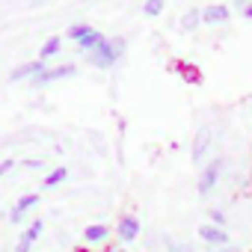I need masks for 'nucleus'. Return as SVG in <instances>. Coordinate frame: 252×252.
<instances>
[{
    "label": "nucleus",
    "instance_id": "1",
    "mask_svg": "<svg viewBox=\"0 0 252 252\" xmlns=\"http://www.w3.org/2000/svg\"><path fill=\"white\" fill-rule=\"evenodd\" d=\"M128 54V39L125 36H107L89 57H86V63L92 65V68H98V71H110L113 65H119V60Z\"/></svg>",
    "mask_w": 252,
    "mask_h": 252
},
{
    "label": "nucleus",
    "instance_id": "2",
    "mask_svg": "<svg viewBox=\"0 0 252 252\" xmlns=\"http://www.w3.org/2000/svg\"><path fill=\"white\" fill-rule=\"evenodd\" d=\"M65 39H68V42H74V48H77L83 57H89V54H92V51H95L107 36H104L101 30H95L92 24H83V21H80V24H71V27L65 30Z\"/></svg>",
    "mask_w": 252,
    "mask_h": 252
},
{
    "label": "nucleus",
    "instance_id": "3",
    "mask_svg": "<svg viewBox=\"0 0 252 252\" xmlns=\"http://www.w3.org/2000/svg\"><path fill=\"white\" fill-rule=\"evenodd\" d=\"M222 172H225V158H211L208 163H202L199 178H196V190H199V196H211V193L220 187Z\"/></svg>",
    "mask_w": 252,
    "mask_h": 252
},
{
    "label": "nucleus",
    "instance_id": "4",
    "mask_svg": "<svg viewBox=\"0 0 252 252\" xmlns=\"http://www.w3.org/2000/svg\"><path fill=\"white\" fill-rule=\"evenodd\" d=\"M74 74H77V65H74V63L48 65L42 74H36V77L30 80V86H33V89H45V86H51V83H60V80H68V77H74Z\"/></svg>",
    "mask_w": 252,
    "mask_h": 252
},
{
    "label": "nucleus",
    "instance_id": "5",
    "mask_svg": "<svg viewBox=\"0 0 252 252\" xmlns=\"http://www.w3.org/2000/svg\"><path fill=\"white\" fill-rule=\"evenodd\" d=\"M140 234H143V222H140L137 214H122V217H119V222H116V237H119L122 243H134V240H140Z\"/></svg>",
    "mask_w": 252,
    "mask_h": 252
},
{
    "label": "nucleus",
    "instance_id": "6",
    "mask_svg": "<svg viewBox=\"0 0 252 252\" xmlns=\"http://www.w3.org/2000/svg\"><path fill=\"white\" fill-rule=\"evenodd\" d=\"M231 21V6L228 3H208L202 6V27H225Z\"/></svg>",
    "mask_w": 252,
    "mask_h": 252
},
{
    "label": "nucleus",
    "instance_id": "7",
    "mask_svg": "<svg viewBox=\"0 0 252 252\" xmlns=\"http://www.w3.org/2000/svg\"><path fill=\"white\" fill-rule=\"evenodd\" d=\"M196 234H199V240H202L208 249H220V246H228V243H231L228 231H225V228H217V225H211V222H202Z\"/></svg>",
    "mask_w": 252,
    "mask_h": 252
},
{
    "label": "nucleus",
    "instance_id": "8",
    "mask_svg": "<svg viewBox=\"0 0 252 252\" xmlns=\"http://www.w3.org/2000/svg\"><path fill=\"white\" fill-rule=\"evenodd\" d=\"M45 68H48V65H45L42 60H30V63H21V65H15V68L9 71V83H21V80H24V83H30V80H33L36 74H42Z\"/></svg>",
    "mask_w": 252,
    "mask_h": 252
},
{
    "label": "nucleus",
    "instance_id": "9",
    "mask_svg": "<svg viewBox=\"0 0 252 252\" xmlns=\"http://www.w3.org/2000/svg\"><path fill=\"white\" fill-rule=\"evenodd\" d=\"M208 152H211V128H199L196 137H193L190 160L193 163H208Z\"/></svg>",
    "mask_w": 252,
    "mask_h": 252
},
{
    "label": "nucleus",
    "instance_id": "10",
    "mask_svg": "<svg viewBox=\"0 0 252 252\" xmlns=\"http://www.w3.org/2000/svg\"><path fill=\"white\" fill-rule=\"evenodd\" d=\"M110 234H113V228H110V225H104V222H92V225H86V228H83V246H86V249L104 246V243L110 240Z\"/></svg>",
    "mask_w": 252,
    "mask_h": 252
},
{
    "label": "nucleus",
    "instance_id": "11",
    "mask_svg": "<svg viewBox=\"0 0 252 252\" xmlns=\"http://www.w3.org/2000/svg\"><path fill=\"white\" fill-rule=\"evenodd\" d=\"M39 202H42V199H39V193H27V196H21V199L12 205V211H9V222L21 225V222H24V217H27Z\"/></svg>",
    "mask_w": 252,
    "mask_h": 252
},
{
    "label": "nucleus",
    "instance_id": "12",
    "mask_svg": "<svg viewBox=\"0 0 252 252\" xmlns=\"http://www.w3.org/2000/svg\"><path fill=\"white\" fill-rule=\"evenodd\" d=\"M42 231H45V220H33V222L24 228V234L18 237V243H15V252H30V249H33V243L42 237Z\"/></svg>",
    "mask_w": 252,
    "mask_h": 252
},
{
    "label": "nucleus",
    "instance_id": "13",
    "mask_svg": "<svg viewBox=\"0 0 252 252\" xmlns=\"http://www.w3.org/2000/svg\"><path fill=\"white\" fill-rule=\"evenodd\" d=\"M172 68L181 74V80H187V83H193V86L202 83V71H199V65H193V63H187V60H175Z\"/></svg>",
    "mask_w": 252,
    "mask_h": 252
},
{
    "label": "nucleus",
    "instance_id": "14",
    "mask_svg": "<svg viewBox=\"0 0 252 252\" xmlns=\"http://www.w3.org/2000/svg\"><path fill=\"white\" fill-rule=\"evenodd\" d=\"M60 51H63V39H60V36H51V39L39 48V57H36V60H42L45 65H51V60L60 57Z\"/></svg>",
    "mask_w": 252,
    "mask_h": 252
},
{
    "label": "nucleus",
    "instance_id": "15",
    "mask_svg": "<svg viewBox=\"0 0 252 252\" xmlns=\"http://www.w3.org/2000/svg\"><path fill=\"white\" fill-rule=\"evenodd\" d=\"M68 166H54V169H48V175L42 178V187L45 190H54V187H60V184H65L68 181Z\"/></svg>",
    "mask_w": 252,
    "mask_h": 252
},
{
    "label": "nucleus",
    "instance_id": "16",
    "mask_svg": "<svg viewBox=\"0 0 252 252\" xmlns=\"http://www.w3.org/2000/svg\"><path fill=\"white\" fill-rule=\"evenodd\" d=\"M199 27H202V6H193V9H187L181 15V30L184 33H196Z\"/></svg>",
    "mask_w": 252,
    "mask_h": 252
},
{
    "label": "nucleus",
    "instance_id": "17",
    "mask_svg": "<svg viewBox=\"0 0 252 252\" xmlns=\"http://www.w3.org/2000/svg\"><path fill=\"white\" fill-rule=\"evenodd\" d=\"M163 9H166V0H149V3H143L146 18H158V15H163Z\"/></svg>",
    "mask_w": 252,
    "mask_h": 252
},
{
    "label": "nucleus",
    "instance_id": "18",
    "mask_svg": "<svg viewBox=\"0 0 252 252\" xmlns=\"http://www.w3.org/2000/svg\"><path fill=\"white\" fill-rule=\"evenodd\" d=\"M208 222H211V225H217V228H225L228 217H225V211H220V208H211V211H208Z\"/></svg>",
    "mask_w": 252,
    "mask_h": 252
},
{
    "label": "nucleus",
    "instance_id": "19",
    "mask_svg": "<svg viewBox=\"0 0 252 252\" xmlns=\"http://www.w3.org/2000/svg\"><path fill=\"white\" fill-rule=\"evenodd\" d=\"M166 252H196L190 240H166Z\"/></svg>",
    "mask_w": 252,
    "mask_h": 252
},
{
    "label": "nucleus",
    "instance_id": "20",
    "mask_svg": "<svg viewBox=\"0 0 252 252\" xmlns=\"http://www.w3.org/2000/svg\"><path fill=\"white\" fill-rule=\"evenodd\" d=\"M15 166H18V163H15L12 158H6V160H0V178H3V175H9V172H12Z\"/></svg>",
    "mask_w": 252,
    "mask_h": 252
},
{
    "label": "nucleus",
    "instance_id": "21",
    "mask_svg": "<svg viewBox=\"0 0 252 252\" xmlns=\"http://www.w3.org/2000/svg\"><path fill=\"white\" fill-rule=\"evenodd\" d=\"M21 166H27V169H45V163H42V160H24Z\"/></svg>",
    "mask_w": 252,
    "mask_h": 252
},
{
    "label": "nucleus",
    "instance_id": "22",
    "mask_svg": "<svg viewBox=\"0 0 252 252\" xmlns=\"http://www.w3.org/2000/svg\"><path fill=\"white\" fill-rule=\"evenodd\" d=\"M208 252H240V246L228 243V246H220V249H208Z\"/></svg>",
    "mask_w": 252,
    "mask_h": 252
},
{
    "label": "nucleus",
    "instance_id": "23",
    "mask_svg": "<svg viewBox=\"0 0 252 252\" xmlns=\"http://www.w3.org/2000/svg\"><path fill=\"white\" fill-rule=\"evenodd\" d=\"M243 15H246V18L252 21V3H246V9H243Z\"/></svg>",
    "mask_w": 252,
    "mask_h": 252
},
{
    "label": "nucleus",
    "instance_id": "24",
    "mask_svg": "<svg viewBox=\"0 0 252 252\" xmlns=\"http://www.w3.org/2000/svg\"><path fill=\"white\" fill-rule=\"evenodd\" d=\"M107 252H128L125 246H113V249H107Z\"/></svg>",
    "mask_w": 252,
    "mask_h": 252
},
{
    "label": "nucleus",
    "instance_id": "25",
    "mask_svg": "<svg viewBox=\"0 0 252 252\" xmlns=\"http://www.w3.org/2000/svg\"><path fill=\"white\" fill-rule=\"evenodd\" d=\"M77 252H92V249H86V246H83V249H77Z\"/></svg>",
    "mask_w": 252,
    "mask_h": 252
}]
</instances>
